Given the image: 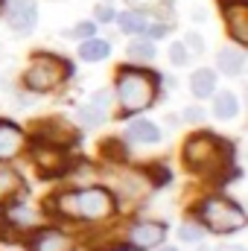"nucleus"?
I'll return each mask as SVG.
<instances>
[{"label":"nucleus","mask_w":248,"mask_h":251,"mask_svg":"<svg viewBox=\"0 0 248 251\" xmlns=\"http://www.w3.org/2000/svg\"><path fill=\"white\" fill-rule=\"evenodd\" d=\"M178 237L184 240V243H201V237H204V231H201V225H193V222H187L178 228Z\"/></svg>","instance_id":"b1692460"},{"label":"nucleus","mask_w":248,"mask_h":251,"mask_svg":"<svg viewBox=\"0 0 248 251\" xmlns=\"http://www.w3.org/2000/svg\"><path fill=\"white\" fill-rule=\"evenodd\" d=\"M152 79H155L152 73L128 70V67H123L117 73V97H120L125 111H143L152 105V100H155V82Z\"/></svg>","instance_id":"f03ea898"},{"label":"nucleus","mask_w":248,"mask_h":251,"mask_svg":"<svg viewBox=\"0 0 248 251\" xmlns=\"http://www.w3.org/2000/svg\"><path fill=\"white\" fill-rule=\"evenodd\" d=\"M125 134H128L131 140H137V143H155V140H161V128L155 123H149V120H134V123H128Z\"/></svg>","instance_id":"ddd939ff"},{"label":"nucleus","mask_w":248,"mask_h":251,"mask_svg":"<svg viewBox=\"0 0 248 251\" xmlns=\"http://www.w3.org/2000/svg\"><path fill=\"white\" fill-rule=\"evenodd\" d=\"M201 251H204V249H201Z\"/></svg>","instance_id":"c9c22d12"},{"label":"nucleus","mask_w":248,"mask_h":251,"mask_svg":"<svg viewBox=\"0 0 248 251\" xmlns=\"http://www.w3.org/2000/svg\"><path fill=\"white\" fill-rule=\"evenodd\" d=\"M219 251H246L243 246H225V249H219Z\"/></svg>","instance_id":"473e14b6"},{"label":"nucleus","mask_w":248,"mask_h":251,"mask_svg":"<svg viewBox=\"0 0 248 251\" xmlns=\"http://www.w3.org/2000/svg\"><path fill=\"white\" fill-rule=\"evenodd\" d=\"M149 35H155V38H164V35H167V26H164V24H155V26H149Z\"/></svg>","instance_id":"c756f323"},{"label":"nucleus","mask_w":248,"mask_h":251,"mask_svg":"<svg viewBox=\"0 0 248 251\" xmlns=\"http://www.w3.org/2000/svg\"><path fill=\"white\" fill-rule=\"evenodd\" d=\"M97 18H99V21H114V9H108V6H99Z\"/></svg>","instance_id":"c85d7f7f"},{"label":"nucleus","mask_w":248,"mask_h":251,"mask_svg":"<svg viewBox=\"0 0 248 251\" xmlns=\"http://www.w3.org/2000/svg\"><path fill=\"white\" fill-rule=\"evenodd\" d=\"M91 105H97L99 111H105V114H108V108H111V94H108V91H97Z\"/></svg>","instance_id":"bb28decb"},{"label":"nucleus","mask_w":248,"mask_h":251,"mask_svg":"<svg viewBox=\"0 0 248 251\" xmlns=\"http://www.w3.org/2000/svg\"><path fill=\"white\" fill-rule=\"evenodd\" d=\"M131 6H137V9H152L155 3H161V0H128Z\"/></svg>","instance_id":"7c9ffc66"},{"label":"nucleus","mask_w":248,"mask_h":251,"mask_svg":"<svg viewBox=\"0 0 248 251\" xmlns=\"http://www.w3.org/2000/svg\"><path fill=\"white\" fill-rule=\"evenodd\" d=\"M0 234H3V219H0Z\"/></svg>","instance_id":"f704fd0d"},{"label":"nucleus","mask_w":248,"mask_h":251,"mask_svg":"<svg viewBox=\"0 0 248 251\" xmlns=\"http://www.w3.org/2000/svg\"><path fill=\"white\" fill-rule=\"evenodd\" d=\"M79 120L85 126H99L105 120V111H99L97 105H82V108H79Z\"/></svg>","instance_id":"4be33fe9"},{"label":"nucleus","mask_w":248,"mask_h":251,"mask_svg":"<svg viewBox=\"0 0 248 251\" xmlns=\"http://www.w3.org/2000/svg\"><path fill=\"white\" fill-rule=\"evenodd\" d=\"M9 222L18 225V228H29V225H35V213L29 207H12L9 210Z\"/></svg>","instance_id":"6ab92c4d"},{"label":"nucleus","mask_w":248,"mask_h":251,"mask_svg":"<svg viewBox=\"0 0 248 251\" xmlns=\"http://www.w3.org/2000/svg\"><path fill=\"white\" fill-rule=\"evenodd\" d=\"M161 251H178V249H161Z\"/></svg>","instance_id":"72a5a7b5"},{"label":"nucleus","mask_w":248,"mask_h":251,"mask_svg":"<svg viewBox=\"0 0 248 251\" xmlns=\"http://www.w3.org/2000/svg\"><path fill=\"white\" fill-rule=\"evenodd\" d=\"M32 251H73V243L62 231H44V234H38Z\"/></svg>","instance_id":"9b49d317"},{"label":"nucleus","mask_w":248,"mask_h":251,"mask_svg":"<svg viewBox=\"0 0 248 251\" xmlns=\"http://www.w3.org/2000/svg\"><path fill=\"white\" fill-rule=\"evenodd\" d=\"M21 146H24V134H21V128H15V126L6 123V120H0V161L15 158Z\"/></svg>","instance_id":"6e6552de"},{"label":"nucleus","mask_w":248,"mask_h":251,"mask_svg":"<svg viewBox=\"0 0 248 251\" xmlns=\"http://www.w3.org/2000/svg\"><path fill=\"white\" fill-rule=\"evenodd\" d=\"M38 137H41V140H50V143H56V146H62V140L64 143H73V140H76V131H70L67 123H56V120H53V123L41 126Z\"/></svg>","instance_id":"4468645a"},{"label":"nucleus","mask_w":248,"mask_h":251,"mask_svg":"<svg viewBox=\"0 0 248 251\" xmlns=\"http://www.w3.org/2000/svg\"><path fill=\"white\" fill-rule=\"evenodd\" d=\"M201 117H204V111H201V108H187V111H184V120H193V123H198Z\"/></svg>","instance_id":"cd10ccee"},{"label":"nucleus","mask_w":248,"mask_h":251,"mask_svg":"<svg viewBox=\"0 0 248 251\" xmlns=\"http://www.w3.org/2000/svg\"><path fill=\"white\" fill-rule=\"evenodd\" d=\"M102 155L111 158V161H125V158H128V152L123 149L120 140H105V143H102Z\"/></svg>","instance_id":"5701e85b"},{"label":"nucleus","mask_w":248,"mask_h":251,"mask_svg":"<svg viewBox=\"0 0 248 251\" xmlns=\"http://www.w3.org/2000/svg\"><path fill=\"white\" fill-rule=\"evenodd\" d=\"M213 88H216V73H213V70H196V73H193V79H190V91H193L198 100L210 97Z\"/></svg>","instance_id":"2eb2a0df"},{"label":"nucleus","mask_w":248,"mask_h":251,"mask_svg":"<svg viewBox=\"0 0 248 251\" xmlns=\"http://www.w3.org/2000/svg\"><path fill=\"white\" fill-rule=\"evenodd\" d=\"M216 64H219V70H222L225 76H240V73H243V64H246V56H243V50L228 47V50H222V53L216 56Z\"/></svg>","instance_id":"f8f14e48"},{"label":"nucleus","mask_w":248,"mask_h":251,"mask_svg":"<svg viewBox=\"0 0 248 251\" xmlns=\"http://www.w3.org/2000/svg\"><path fill=\"white\" fill-rule=\"evenodd\" d=\"M18 187H21L18 176H15V173H9V170H0V201H6V199H9Z\"/></svg>","instance_id":"aec40b11"},{"label":"nucleus","mask_w":248,"mask_h":251,"mask_svg":"<svg viewBox=\"0 0 248 251\" xmlns=\"http://www.w3.org/2000/svg\"><path fill=\"white\" fill-rule=\"evenodd\" d=\"M228 146H222V140H216L213 134H196L190 137L184 146V164L193 173H210V170H219L222 161H225V152Z\"/></svg>","instance_id":"7ed1b4c3"},{"label":"nucleus","mask_w":248,"mask_h":251,"mask_svg":"<svg viewBox=\"0 0 248 251\" xmlns=\"http://www.w3.org/2000/svg\"><path fill=\"white\" fill-rule=\"evenodd\" d=\"M213 111H216V117H219V120H231V117H237V111H240V105H237V97H234L231 91L219 94V97H216V105H213Z\"/></svg>","instance_id":"f3484780"},{"label":"nucleus","mask_w":248,"mask_h":251,"mask_svg":"<svg viewBox=\"0 0 248 251\" xmlns=\"http://www.w3.org/2000/svg\"><path fill=\"white\" fill-rule=\"evenodd\" d=\"M222 3V9H228V6H240V3H248V0H219Z\"/></svg>","instance_id":"2f4dec72"},{"label":"nucleus","mask_w":248,"mask_h":251,"mask_svg":"<svg viewBox=\"0 0 248 251\" xmlns=\"http://www.w3.org/2000/svg\"><path fill=\"white\" fill-rule=\"evenodd\" d=\"M120 29L123 32H143L146 29V21L137 12H125V15H120Z\"/></svg>","instance_id":"412c9836"},{"label":"nucleus","mask_w":248,"mask_h":251,"mask_svg":"<svg viewBox=\"0 0 248 251\" xmlns=\"http://www.w3.org/2000/svg\"><path fill=\"white\" fill-rule=\"evenodd\" d=\"M170 59H173V64H187V62H190L187 47H184V44H173V47H170Z\"/></svg>","instance_id":"a878e982"},{"label":"nucleus","mask_w":248,"mask_h":251,"mask_svg":"<svg viewBox=\"0 0 248 251\" xmlns=\"http://www.w3.org/2000/svg\"><path fill=\"white\" fill-rule=\"evenodd\" d=\"M59 207L67 216H76V219H102L114 210V199L111 193L102 187H88V190H76V193H67L59 199Z\"/></svg>","instance_id":"f257e3e1"},{"label":"nucleus","mask_w":248,"mask_h":251,"mask_svg":"<svg viewBox=\"0 0 248 251\" xmlns=\"http://www.w3.org/2000/svg\"><path fill=\"white\" fill-rule=\"evenodd\" d=\"M35 164L47 173V176H53V173H59L64 164V146H35Z\"/></svg>","instance_id":"1a4fd4ad"},{"label":"nucleus","mask_w":248,"mask_h":251,"mask_svg":"<svg viewBox=\"0 0 248 251\" xmlns=\"http://www.w3.org/2000/svg\"><path fill=\"white\" fill-rule=\"evenodd\" d=\"M108 53H111L108 41H94V38H85V41H82V47H79V56H82L85 62H99V59H105Z\"/></svg>","instance_id":"dca6fc26"},{"label":"nucleus","mask_w":248,"mask_h":251,"mask_svg":"<svg viewBox=\"0 0 248 251\" xmlns=\"http://www.w3.org/2000/svg\"><path fill=\"white\" fill-rule=\"evenodd\" d=\"M128 56L134 62H149V59H155V47L149 41H131L128 44Z\"/></svg>","instance_id":"a211bd4d"},{"label":"nucleus","mask_w":248,"mask_h":251,"mask_svg":"<svg viewBox=\"0 0 248 251\" xmlns=\"http://www.w3.org/2000/svg\"><path fill=\"white\" fill-rule=\"evenodd\" d=\"M94 29H97V26H94V21H85V24H76L67 35H73V38H91V35H94Z\"/></svg>","instance_id":"393cba45"},{"label":"nucleus","mask_w":248,"mask_h":251,"mask_svg":"<svg viewBox=\"0 0 248 251\" xmlns=\"http://www.w3.org/2000/svg\"><path fill=\"white\" fill-rule=\"evenodd\" d=\"M222 12H225V24H228V29L234 32V38H237L240 44H246L248 41V21H246L248 9H246V3L228 6V9H222Z\"/></svg>","instance_id":"9d476101"},{"label":"nucleus","mask_w":248,"mask_h":251,"mask_svg":"<svg viewBox=\"0 0 248 251\" xmlns=\"http://www.w3.org/2000/svg\"><path fill=\"white\" fill-rule=\"evenodd\" d=\"M64 62H59V59H53V56H38L35 62H32V67L26 70V88L29 91H38V94H44V91H50V88H56L59 82H62L64 76Z\"/></svg>","instance_id":"39448f33"},{"label":"nucleus","mask_w":248,"mask_h":251,"mask_svg":"<svg viewBox=\"0 0 248 251\" xmlns=\"http://www.w3.org/2000/svg\"><path fill=\"white\" fill-rule=\"evenodd\" d=\"M38 21L35 0H9V26L18 32H29Z\"/></svg>","instance_id":"423d86ee"},{"label":"nucleus","mask_w":248,"mask_h":251,"mask_svg":"<svg viewBox=\"0 0 248 251\" xmlns=\"http://www.w3.org/2000/svg\"><path fill=\"white\" fill-rule=\"evenodd\" d=\"M201 222L210 228V231H219V234H231V231H240L246 225V213L243 207H237L231 199H207L201 204Z\"/></svg>","instance_id":"20e7f679"},{"label":"nucleus","mask_w":248,"mask_h":251,"mask_svg":"<svg viewBox=\"0 0 248 251\" xmlns=\"http://www.w3.org/2000/svg\"><path fill=\"white\" fill-rule=\"evenodd\" d=\"M164 225H155V222H140V225H134L131 228V234H128V243L134 246V249H155L161 240H164Z\"/></svg>","instance_id":"0eeeda50"}]
</instances>
